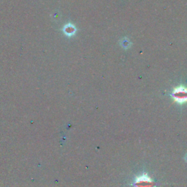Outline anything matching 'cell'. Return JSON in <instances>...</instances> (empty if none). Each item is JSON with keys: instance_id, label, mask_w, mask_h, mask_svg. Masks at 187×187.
<instances>
[{"instance_id": "cell-1", "label": "cell", "mask_w": 187, "mask_h": 187, "mask_svg": "<svg viewBox=\"0 0 187 187\" xmlns=\"http://www.w3.org/2000/svg\"><path fill=\"white\" fill-rule=\"evenodd\" d=\"M172 95L174 100L178 103L183 104L187 102V88L183 86L175 88Z\"/></svg>"}, {"instance_id": "cell-2", "label": "cell", "mask_w": 187, "mask_h": 187, "mask_svg": "<svg viewBox=\"0 0 187 187\" xmlns=\"http://www.w3.org/2000/svg\"><path fill=\"white\" fill-rule=\"evenodd\" d=\"M134 187H154V183L147 174H142L136 178Z\"/></svg>"}, {"instance_id": "cell-3", "label": "cell", "mask_w": 187, "mask_h": 187, "mask_svg": "<svg viewBox=\"0 0 187 187\" xmlns=\"http://www.w3.org/2000/svg\"><path fill=\"white\" fill-rule=\"evenodd\" d=\"M76 27L70 24H69L68 25L65 26L64 28V34L67 35V36H72V35H73L75 33H76Z\"/></svg>"}]
</instances>
